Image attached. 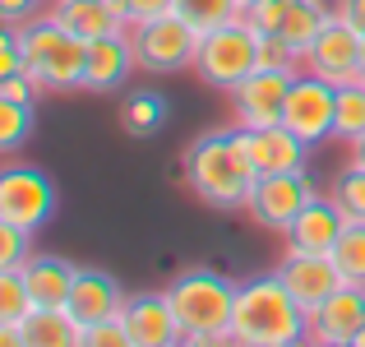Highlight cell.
Returning <instances> with one entry per match:
<instances>
[{
	"label": "cell",
	"mask_w": 365,
	"mask_h": 347,
	"mask_svg": "<svg viewBox=\"0 0 365 347\" xmlns=\"http://www.w3.org/2000/svg\"><path fill=\"white\" fill-rule=\"evenodd\" d=\"M292 79H296V74H282V70H255L250 79H241L232 93H227V102H232V125H236V130L282 125Z\"/></svg>",
	"instance_id": "cell-10"
},
{
	"label": "cell",
	"mask_w": 365,
	"mask_h": 347,
	"mask_svg": "<svg viewBox=\"0 0 365 347\" xmlns=\"http://www.w3.org/2000/svg\"><path fill=\"white\" fill-rule=\"evenodd\" d=\"M120 324L125 333L134 338V347H176L185 338V329H180L176 311H171L167 292H139L125 301L120 311Z\"/></svg>",
	"instance_id": "cell-13"
},
{
	"label": "cell",
	"mask_w": 365,
	"mask_h": 347,
	"mask_svg": "<svg viewBox=\"0 0 365 347\" xmlns=\"http://www.w3.org/2000/svg\"><path fill=\"white\" fill-rule=\"evenodd\" d=\"M338 19H342V24H351L365 37V0H338Z\"/></svg>",
	"instance_id": "cell-37"
},
{
	"label": "cell",
	"mask_w": 365,
	"mask_h": 347,
	"mask_svg": "<svg viewBox=\"0 0 365 347\" xmlns=\"http://www.w3.org/2000/svg\"><path fill=\"white\" fill-rule=\"evenodd\" d=\"M365 329V287L342 283L319 311H310V343H351Z\"/></svg>",
	"instance_id": "cell-17"
},
{
	"label": "cell",
	"mask_w": 365,
	"mask_h": 347,
	"mask_svg": "<svg viewBox=\"0 0 365 347\" xmlns=\"http://www.w3.org/2000/svg\"><path fill=\"white\" fill-rule=\"evenodd\" d=\"M329 195H333V204L347 213V223H365V167H351L347 162V171L333 181Z\"/></svg>",
	"instance_id": "cell-27"
},
{
	"label": "cell",
	"mask_w": 365,
	"mask_h": 347,
	"mask_svg": "<svg viewBox=\"0 0 365 347\" xmlns=\"http://www.w3.org/2000/svg\"><path fill=\"white\" fill-rule=\"evenodd\" d=\"M19 273H24V283H28L33 311H65L79 268H74L70 259H61V255H37V250H33V259H28Z\"/></svg>",
	"instance_id": "cell-19"
},
{
	"label": "cell",
	"mask_w": 365,
	"mask_h": 347,
	"mask_svg": "<svg viewBox=\"0 0 365 347\" xmlns=\"http://www.w3.org/2000/svg\"><path fill=\"white\" fill-rule=\"evenodd\" d=\"M310 199H319V190L305 176V167L301 171H277V176L255 181V190H250V199H245V213L268 231H287Z\"/></svg>",
	"instance_id": "cell-9"
},
{
	"label": "cell",
	"mask_w": 365,
	"mask_h": 347,
	"mask_svg": "<svg viewBox=\"0 0 365 347\" xmlns=\"http://www.w3.org/2000/svg\"><path fill=\"white\" fill-rule=\"evenodd\" d=\"M305 70L319 74L329 84H356L361 79V33L351 24H342L338 14L324 24V33L314 37V46L305 51Z\"/></svg>",
	"instance_id": "cell-11"
},
{
	"label": "cell",
	"mask_w": 365,
	"mask_h": 347,
	"mask_svg": "<svg viewBox=\"0 0 365 347\" xmlns=\"http://www.w3.org/2000/svg\"><path fill=\"white\" fill-rule=\"evenodd\" d=\"M42 14H51V0H0V19H5V28H19V24L42 19Z\"/></svg>",
	"instance_id": "cell-34"
},
{
	"label": "cell",
	"mask_w": 365,
	"mask_h": 347,
	"mask_svg": "<svg viewBox=\"0 0 365 347\" xmlns=\"http://www.w3.org/2000/svg\"><path fill=\"white\" fill-rule=\"evenodd\" d=\"M107 5H111V14H116V19H120V24H125V28H130V0H107Z\"/></svg>",
	"instance_id": "cell-40"
},
{
	"label": "cell",
	"mask_w": 365,
	"mask_h": 347,
	"mask_svg": "<svg viewBox=\"0 0 365 347\" xmlns=\"http://www.w3.org/2000/svg\"><path fill=\"white\" fill-rule=\"evenodd\" d=\"M227 338L241 347L310 343V311L287 292V283L277 273H259L236 287V311Z\"/></svg>",
	"instance_id": "cell-1"
},
{
	"label": "cell",
	"mask_w": 365,
	"mask_h": 347,
	"mask_svg": "<svg viewBox=\"0 0 365 347\" xmlns=\"http://www.w3.org/2000/svg\"><path fill=\"white\" fill-rule=\"evenodd\" d=\"M79 347H134V338L125 333L120 320H102V324H88L79 333Z\"/></svg>",
	"instance_id": "cell-33"
},
{
	"label": "cell",
	"mask_w": 365,
	"mask_h": 347,
	"mask_svg": "<svg viewBox=\"0 0 365 347\" xmlns=\"http://www.w3.org/2000/svg\"><path fill=\"white\" fill-rule=\"evenodd\" d=\"M333 121H338V84L319 79V74L301 70L292 79V93H287V111H282V125L292 134H301L305 144H324L333 139Z\"/></svg>",
	"instance_id": "cell-8"
},
{
	"label": "cell",
	"mask_w": 365,
	"mask_h": 347,
	"mask_svg": "<svg viewBox=\"0 0 365 347\" xmlns=\"http://www.w3.org/2000/svg\"><path fill=\"white\" fill-rule=\"evenodd\" d=\"M125 33H130L139 70H148V74H171V70L195 65L199 37H204L199 28H190L176 9H171V14H158V19H143V24H130Z\"/></svg>",
	"instance_id": "cell-6"
},
{
	"label": "cell",
	"mask_w": 365,
	"mask_h": 347,
	"mask_svg": "<svg viewBox=\"0 0 365 347\" xmlns=\"http://www.w3.org/2000/svg\"><path fill=\"white\" fill-rule=\"evenodd\" d=\"M176 0H130V24H143V19H158V14H171Z\"/></svg>",
	"instance_id": "cell-36"
},
{
	"label": "cell",
	"mask_w": 365,
	"mask_h": 347,
	"mask_svg": "<svg viewBox=\"0 0 365 347\" xmlns=\"http://www.w3.org/2000/svg\"><path fill=\"white\" fill-rule=\"evenodd\" d=\"M33 311V296L19 268H0V324H19Z\"/></svg>",
	"instance_id": "cell-28"
},
{
	"label": "cell",
	"mask_w": 365,
	"mask_h": 347,
	"mask_svg": "<svg viewBox=\"0 0 365 347\" xmlns=\"http://www.w3.org/2000/svg\"><path fill=\"white\" fill-rule=\"evenodd\" d=\"M19 333L28 347H79L83 324L70 311H28L19 320Z\"/></svg>",
	"instance_id": "cell-21"
},
{
	"label": "cell",
	"mask_w": 365,
	"mask_h": 347,
	"mask_svg": "<svg viewBox=\"0 0 365 347\" xmlns=\"http://www.w3.org/2000/svg\"><path fill=\"white\" fill-rule=\"evenodd\" d=\"M176 347H232V338L227 333H185Z\"/></svg>",
	"instance_id": "cell-38"
},
{
	"label": "cell",
	"mask_w": 365,
	"mask_h": 347,
	"mask_svg": "<svg viewBox=\"0 0 365 347\" xmlns=\"http://www.w3.org/2000/svg\"><path fill=\"white\" fill-rule=\"evenodd\" d=\"M125 301H130V292H125L111 273H102V268H79L74 292H70V306H65V311L88 329V324H102V320H120Z\"/></svg>",
	"instance_id": "cell-15"
},
{
	"label": "cell",
	"mask_w": 365,
	"mask_h": 347,
	"mask_svg": "<svg viewBox=\"0 0 365 347\" xmlns=\"http://www.w3.org/2000/svg\"><path fill=\"white\" fill-rule=\"evenodd\" d=\"M56 213V181L37 167H5L0 171V223L24 231H42Z\"/></svg>",
	"instance_id": "cell-7"
},
{
	"label": "cell",
	"mask_w": 365,
	"mask_h": 347,
	"mask_svg": "<svg viewBox=\"0 0 365 347\" xmlns=\"http://www.w3.org/2000/svg\"><path fill=\"white\" fill-rule=\"evenodd\" d=\"M351 343H356V347H365V329H361V333H356V338H351Z\"/></svg>",
	"instance_id": "cell-44"
},
{
	"label": "cell",
	"mask_w": 365,
	"mask_h": 347,
	"mask_svg": "<svg viewBox=\"0 0 365 347\" xmlns=\"http://www.w3.org/2000/svg\"><path fill=\"white\" fill-rule=\"evenodd\" d=\"M255 181H259V171H255V162H250L236 125L208 130L204 139H195L185 149V186L195 190L208 208H222V213L245 208Z\"/></svg>",
	"instance_id": "cell-2"
},
{
	"label": "cell",
	"mask_w": 365,
	"mask_h": 347,
	"mask_svg": "<svg viewBox=\"0 0 365 347\" xmlns=\"http://www.w3.org/2000/svg\"><path fill=\"white\" fill-rule=\"evenodd\" d=\"M259 70H282V74H301L305 61L282 33H259Z\"/></svg>",
	"instance_id": "cell-29"
},
{
	"label": "cell",
	"mask_w": 365,
	"mask_h": 347,
	"mask_svg": "<svg viewBox=\"0 0 365 347\" xmlns=\"http://www.w3.org/2000/svg\"><path fill=\"white\" fill-rule=\"evenodd\" d=\"M333 264L342 268L347 283L365 287V223H347V227H342L338 246H333Z\"/></svg>",
	"instance_id": "cell-26"
},
{
	"label": "cell",
	"mask_w": 365,
	"mask_h": 347,
	"mask_svg": "<svg viewBox=\"0 0 365 347\" xmlns=\"http://www.w3.org/2000/svg\"><path fill=\"white\" fill-rule=\"evenodd\" d=\"M190 70H195L208 89L232 93L241 79H250V74L259 70V33L245 24V19L213 28V33L199 37V56H195Z\"/></svg>",
	"instance_id": "cell-5"
},
{
	"label": "cell",
	"mask_w": 365,
	"mask_h": 347,
	"mask_svg": "<svg viewBox=\"0 0 365 347\" xmlns=\"http://www.w3.org/2000/svg\"><path fill=\"white\" fill-rule=\"evenodd\" d=\"M333 139H342V144L365 139V79L342 84V89H338V121H333Z\"/></svg>",
	"instance_id": "cell-25"
},
{
	"label": "cell",
	"mask_w": 365,
	"mask_h": 347,
	"mask_svg": "<svg viewBox=\"0 0 365 347\" xmlns=\"http://www.w3.org/2000/svg\"><path fill=\"white\" fill-rule=\"evenodd\" d=\"M351 149V167H365V139H356V144H347Z\"/></svg>",
	"instance_id": "cell-41"
},
{
	"label": "cell",
	"mask_w": 365,
	"mask_h": 347,
	"mask_svg": "<svg viewBox=\"0 0 365 347\" xmlns=\"http://www.w3.org/2000/svg\"><path fill=\"white\" fill-rule=\"evenodd\" d=\"M232 347H241V343H232Z\"/></svg>",
	"instance_id": "cell-47"
},
{
	"label": "cell",
	"mask_w": 365,
	"mask_h": 347,
	"mask_svg": "<svg viewBox=\"0 0 365 347\" xmlns=\"http://www.w3.org/2000/svg\"><path fill=\"white\" fill-rule=\"evenodd\" d=\"M287 14H292V0H255V5H245L241 19L255 33H282Z\"/></svg>",
	"instance_id": "cell-31"
},
{
	"label": "cell",
	"mask_w": 365,
	"mask_h": 347,
	"mask_svg": "<svg viewBox=\"0 0 365 347\" xmlns=\"http://www.w3.org/2000/svg\"><path fill=\"white\" fill-rule=\"evenodd\" d=\"M37 93H42V84H37L28 70L5 74V79H0V98H9V102H37Z\"/></svg>",
	"instance_id": "cell-35"
},
{
	"label": "cell",
	"mask_w": 365,
	"mask_h": 347,
	"mask_svg": "<svg viewBox=\"0 0 365 347\" xmlns=\"http://www.w3.org/2000/svg\"><path fill=\"white\" fill-rule=\"evenodd\" d=\"M236 287L241 283L213 273V268H185L162 292H167L185 333H227L232 329V311H236Z\"/></svg>",
	"instance_id": "cell-4"
},
{
	"label": "cell",
	"mask_w": 365,
	"mask_h": 347,
	"mask_svg": "<svg viewBox=\"0 0 365 347\" xmlns=\"http://www.w3.org/2000/svg\"><path fill=\"white\" fill-rule=\"evenodd\" d=\"M28 241H33V231H24L14 223H0V268H24L33 259Z\"/></svg>",
	"instance_id": "cell-32"
},
{
	"label": "cell",
	"mask_w": 365,
	"mask_h": 347,
	"mask_svg": "<svg viewBox=\"0 0 365 347\" xmlns=\"http://www.w3.org/2000/svg\"><path fill=\"white\" fill-rule=\"evenodd\" d=\"M241 5H255V0H241Z\"/></svg>",
	"instance_id": "cell-46"
},
{
	"label": "cell",
	"mask_w": 365,
	"mask_h": 347,
	"mask_svg": "<svg viewBox=\"0 0 365 347\" xmlns=\"http://www.w3.org/2000/svg\"><path fill=\"white\" fill-rule=\"evenodd\" d=\"M333 14H324L314 0H292V14H287V24H282V37L301 51V61H305V51L314 46V37L324 33V24H329Z\"/></svg>",
	"instance_id": "cell-23"
},
{
	"label": "cell",
	"mask_w": 365,
	"mask_h": 347,
	"mask_svg": "<svg viewBox=\"0 0 365 347\" xmlns=\"http://www.w3.org/2000/svg\"><path fill=\"white\" fill-rule=\"evenodd\" d=\"M19 46H24V70L42 84V93H74L83 89L88 70V42L61 28L51 14L19 24Z\"/></svg>",
	"instance_id": "cell-3"
},
{
	"label": "cell",
	"mask_w": 365,
	"mask_h": 347,
	"mask_svg": "<svg viewBox=\"0 0 365 347\" xmlns=\"http://www.w3.org/2000/svg\"><path fill=\"white\" fill-rule=\"evenodd\" d=\"M33 134V102H9L0 98V149L14 153Z\"/></svg>",
	"instance_id": "cell-30"
},
{
	"label": "cell",
	"mask_w": 365,
	"mask_h": 347,
	"mask_svg": "<svg viewBox=\"0 0 365 347\" xmlns=\"http://www.w3.org/2000/svg\"><path fill=\"white\" fill-rule=\"evenodd\" d=\"M361 79H365V37H361Z\"/></svg>",
	"instance_id": "cell-43"
},
{
	"label": "cell",
	"mask_w": 365,
	"mask_h": 347,
	"mask_svg": "<svg viewBox=\"0 0 365 347\" xmlns=\"http://www.w3.org/2000/svg\"><path fill=\"white\" fill-rule=\"evenodd\" d=\"M342 227H347V213L333 204V195H319L296 213V223L282 236H287V250H296V255H333Z\"/></svg>",
	"instance_id": "cell-14"
},
{
	"label": "cell",
	"mask_w": 365,
	"mask_h": 347,
	"mask_svg": "<svg viewBox=\"0 0 365 347\" xmlns=\"http://www.w3.org/2000/svg\"><path fill=\"white\" fill-rule=\"evenodd\" d=\"M241 144L250 153L259 176H277V171H301L310 144L292 134L287 125H264V130H241Z\"/></svg>",
	"instance_id": "cell-16"
},
{
	"label": "cell",
	"mask_w": 365,
	"mask_h": 347,
	"mask_svg": "<svg viewBox=\"0 0 365 347\" xmlns=\"http://www.w3.org/2000/svg\"><path fill=\"white\" fill-rule=\"evenodd\" d=\"M310 347H356V343H310Z\"/></svg>",
	"instance_id": "cell-42"
},
{
	"label": "cell",
	"mask_w": 365,
	"mask_h": 347,
	"mask_svg": "<svg viewBox=\"0 0 365 347\" xmlns=\"http://www.w3.org/2000/svg\"><path fill=\"white\" fill-rule=\"evenodd\" d=\"M282 347H310V343H282Z\"/></svg>",
	"instance_id": "cell-45"
},
{
	"label": "cell",
	"mask_w": 365,
	"mask_h": 347,
	"mask_svg": "<svg viewBox=\"0 0 365 347\" xmlns=\"http://www.w3.org/2000/svg\"><path fill=\"white\" fill-rule=\"evenodd\" d=\"M176 14L199 33H213L222 24H236L245 14V5L241 0H176Z\"/></svg>",
	"instance_id": "cell-24"
},
{
	"label": "cell",
	"mask_w": 365,
	"mask_h": 347,
	"mask_svg": "<svg viewBox=\"0 0 365 347\" xmlns=\"http://www.w3.org/2000/svg\"><path fill=\"white\" fill-rule=\"evenodd\" d=\"M51 19L61 28H70L74 37L93 42V37H107V33H120V19L111 14L107 0H51Z\"/></svg>",
	"instance_id": "cell-20"
},
{
	"label": "cell",
	"mask_w": 365,
	"mask_h": 347,
	"mask_svg": "<svg viewBox=\"0 0 365 347\" xmlns=\"http://www.w3.org/2000/svg\"><path fill=\"white\" fill-rule=\"evenodd\" d=\"M0 347H28L24 333H19V324H0Z\"/></svg>",
	"instance_id": "cell-39"
},
{
	"label": "cell",
	"mask_w": 365,
	"mask_h": 347,
	"mask_svg": "<svg viewBox=\"0 0 365 347\" xmlns=\"http://www.w3.org/2000/svg\"><path fill=\"white\" fill-rule=\"evenodd\" d=\"M120 125L134 134V139H148V134H158L162 125H167V98L153 89H139L130 93V98L120 102Z\"/></svg>",
	"instance_id": "cell-22"
},
{
	"label": "cell",
	"mask_w": 365,
	"mask_h": 347,
	"mask_svg": "<svg viewBox=\"0 0 365 347\" xmlns=\"http://www.w3.org/2000/svg\"><path fill=\"white\" fill-rule=\"evenodd\" d=\"M273 273L282 278L287 292H292L305 311H319V306L329 301L342 283H347V278H342V268L333 264V255H296V250H287L282 264H277Z\"/></svg>",
	"instance_id": "cell-12"
},
{
	"label": "cell",
	"mask_w": 365,
	"mask_h": 347,
	"mask_svg": "<svg viewBox=\"0 0 365 347\" xmlns=\"http://www.w3.org/2000/svg\"><path fill=\"white\" fill-rule=\"evenodd\" d=\"M134 70H139V61H134V46H130V33H125V28L120 33H107V37H93L83 89L88 93H116Z\"/></svg>",
	"instance_id": "cell-18"
}]
</instances>
